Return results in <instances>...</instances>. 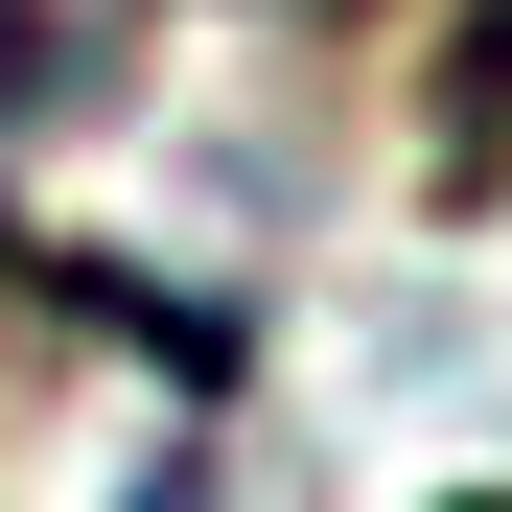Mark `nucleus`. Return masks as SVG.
<instances>
[{
    "label": "nucleus",
    "mask_w": 512,
    "mask_h": 512,
    "mask_svg": "<svg viewBox=\"0 0 512 512\" xmlns=\"http://www.w3.org/2000/svg\"><path fill=\"white\" fill-rule=\"evenodd\" d=\"M163 0H0V163H47V140H94L117 117V70H140Z\"/></svg>",
    "instance_id": "f257e3e1"
},
{
    "label": "nucleus",
    "mask_w": 512,
    "mask_h": 512,
    "mask_svg": "<svg viewBox=\"0 0 512 512\" xmlns=\"http://www.w3.org/2000/svg\"><path fill=\"white\" fill-rule=\"evenodd\" d=\"M443 187H512V0H466L443 47Z\"/></svg>",
    "instance_id": "f03ea898"
},
{
    "label": "nucleus",
    "mask_w": 512,
    "mask_h": 512,
    "mask_svg": "<svg viewBox=\"0 0 512 512\" xmlns=\"http://www.w3.org/2000/svg\"><path fill=\"white\" fill-rule=\"evenodd\" d=\"M117 512H233V466H210V443H163V466H140Z\"/></svg>",
    "instance_id": "7ed1b4c3"
},
{
    "label": "nucleus",
    "mask_w": 512,
    "mask_h": 512,
    "mask_svg": "<svg viewBox=\"0 0 512 512\" xmlns=\"http://www.w3.org/2000/svg\"><path fill=\"white\" fill-rule=\"evenodd\" d=\"M280 24H350V0H280Z\"/></svg>",
    "instance_id": "20e7f679"
}]
</instances>
